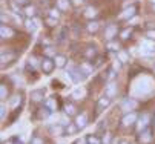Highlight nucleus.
I'll use <instances>...</instances> for the list:
<instances>
[{
  "mask_svg": "<svg viewBox=\"0 0 155 144\" xmlns=\"http://www.w3.org/2000/svg\"><path fill=\"white\" fill-rule=\"evenodd\" d=\"M152 88H153V81L149 77L143 75V77H140L135 81L134 86H132V95H138V97L141 95V97H144V95L150 94Z\"/></svg>",
  "mask_w": 155,
  "mask_h": 144,
  "instance_id": "nucleus-1",
  "label": "nucleus"
},
{
  "mask_svg": "<svg viewBox=\"0 0 155 144\" xmlns=\"http://www.w3.org/2000/svg\"><path fill=\"white\" fill-rule=\"evenodd\" d=\"M68 74H69V77L74 83H80L84 78V74L81 72L80 66H68Z\"/></svg>",
  "mask_w": 155,
  "mask_h": 144,
  "instance_id": "nucleus-2",
  "label": "nucleus"
},
{
  "mask_svg": "<svg viewBox=\"0 0 155 144\" xmlns=\"http://www.w3.org/2000/svg\"><path fill=\"white\" fill-rule=\"evenodd\" d=\"M40 66H41L43 74H51V72L55 69V61H54L52 58H49V57H43Z\"/></svg>",
  "mask_w": 155,
  "mask_h": 144,
  "instance_id": "nucleus-3",
  "label": "nucleus"
},
{
  "mask_svg": "<svg viewBox=\"0 0 155 144\" xmlns=\"http://www.w3.org/2000/svg\"><path fill=\"white\" fill-rule=\"evenodd\" d=\"M138 120V117H137V114L135 112H129V114H126L124 117H123V120H121V123H123V126L124 127H129V126H132L134 123Z\"/></svg>",
  "mask_w": 155,
  "mask_h": 144,
  "instance_id": "nucleus-4",
  "label": "nucleus"
},
{
  "mask_svg": "<svg viewBox=\"0 0 155 144\" xmlns=\"http://www.w3.org/2000/svg\"><path fill=\"white\" fill-rule=\"evenodd\" d=\"M137 107V101L134 98H124L123 103H121V109L124 112H129V110H134Z\"/></svg>",
  "mask_w": 155,
  "mask_h": 144,
  "instance_id": "nucleus-5",
  "label": "nucleus"
},
{
  "mask_svg": "<svg viewBox=\"0 0 155 144\" xmlns=\"http://www.w3.org/2000/svg\"><path fill=\"white\" fill-rule=\"evenodd\" d=\"M135 14H137V6L135 5H130L129 8L123 9V12L120 14V18L121 20H127V18H132Z\"/></svg>",
  "mask_w": 155,
  "mask_h": 144,
  "instance_id": "nucleus-6",
  "label": "nucleus"
},
{
  "mask_svg": "<svg viewBox=\"0 0 155 144\" xmlns=\"http://www.w3.org/2000/svg\"><path fill=\"white\" fill-rule=\"evenodd\" d=\"M115 34H117V25H107L104 28V37H106V40H109V42L115 37Z\"/></svg>",
  "mask_w": 155,
  "mask_h": 144,
  "instance_id": "nucleus-7",
  "label": "nucleus"
},
{
  "mask_svg": "<svg viewBox=\"0 0 155 144\" xmlns=\"http://www.w3.org/2000/svg\"><path fill=\"white\" fill-rule=\"evenodd\" d=\"M0 34H2V38L5 40V38L14 37V35H15V31H14L12 28L6 26V25H2V26H0Z\"/></svg>",
  "mask_w": 155,
  "mask_h": 144,
  "instance_id": "nucleus-8",
  "label": "nucleus"
},
{
  "mask_svg": "<svg viewBox=\"0 0 155 144\" xmlns=\"http://www.w3.org/2000/svg\"><path fill=\"white\" fill-rule=\"evenodd\" d=\"M109 104H110V98L109 97H101L100 100H98V103H97V112H101V110H104L106 107H109Z\"/></svg>",
  "mask_w": 155,
  "mask_h": 144,
  "instance_id": "nucleus-9",
  "label": "nucleus"
},
{
  "mask_svg": "<svg viewBox=\"0 0 155 144\" xmlns=\"http://www.w3.org/2000/svg\"><path fill=\"white\" fill-rule=\"evenodd\" d=\"M43 97H45V91H43V89H34V91H31V100L34 103L41 101Z\"/></svg>",
  "mask_w": 155,
  "mask_h": 144,
  "instance_id": "nucleus-10",
  "label": "nucleus"
},
{
  "mask_svg": "<svg viewBox=\"0 0 155 144\" xmlns=\"http://www.w3.org/2000/svg\"><path fill=\"white\" fill-rule=\"evenodd\" d=\"M104 95H106V97H109V98L115 97V95H117V85L110 81V83L106 86V89H104Z\"/></svg>",
  "mask_w": 155,
  "mask_h": 144,
  "instance_id": "nucleus-11",
  "label": "nucleus"
},
{
  "mask_svg": "<svg viewBox=\"0 0 155 144\" xmlns=\"http://www.w3.org/2000/svg\"><path fill=\"white\" fill-rule=\"evenodd\" d=\"M150 139H152V133H150L149 129H144V130L140 132V142L141 144H147Z\"/></svg>",
  "mask_w": 155,
  "mask_h": 144,
  "instance_id": "nucleus-12",
  "label": "nucleus"
},
{
  "mask_svg": "<svg viewBox=\"0 0 155 144\" xmlns=\"http://www.w3.org/2000/svg\"><path fill=\"white\" fill-rule=\"evenodd\" d=\"M75 124L78 126V129L86 127V124H87V115H86V114H80V115L77 117V120H75Z\"/></svg>",
  "mask_w": 155,
  "mask_h": 144,
  "instance_id": "nucleus-13",
  "label": "nucleus"
},
{
  "mask_svg": "<svg viewBox=\"0 0 155 144\" xmlns=\"http://www.w3.org/2000/svg\"><path fill=\"white\" fill-rule=\"evenodd\" d=\"M149 115L147 114H143L141 115V118H140V121H138V132H141V130H144L146 129V126L149 124Z\"/></svg>",
  "mask_w": 155,
  "mask_h": 144,
  "instance_id": "nucleus-14",
  "label": "nucleus"
},
{
  "mask_svg": "<svg viewBox=\"0 0 155 144\" xmlns=\"http://www.w3.org/2000/svg\"><path fill=\"white\" fill-rule=\"evenodd\" d=\"M83 55H84L87 60H92V58L97 55V49H95V46H87V48L83 51Z\"/></svg>",
  "mask_w": 155,
  "mask_h": 144,
  "instance_id": "nucleus-15",
  "label": "nucleus"
},
{
  "mask_svg": "<svg viewBox=\"0 0 155 144\" xmlns=\"http://www.w3.org/2000/svg\"><path fill=\"white\" fill-rule=\"evenodd\" d=\"M97 9L94 8V6H87L86 9H84V17L86 18H95L97 17Z\"/></svg>",
  "mask_w": 155,
  "mask_h": 144,
  "instance_id": "nucleus-16",
  "label": "nucleus"
},
{
  "mask_svg": "<svg viewBox=\"0 0 155 144\" xmlns=\"http://www.w3.org/2000/svg\"><path fill=\"white\" fill-rule=\"evenodd\" d=\"M54 61H55V66L57 68H64L66 66V57L64 55H55L54 57Z\"/></svg>",
  "mask_w": 155,
  "mask_h": 144,
  "instance_id": "nucleus-17",
  "label": "nucleus"
},
{
  "mask_svg": "<svg viewBox=\"0 0 155 144\" xmlns=\"http://www.w3.org/2000/svg\"><path fill=\"white\" fill-rule=\"evenodd\" d=\"M98 28H100V25H98V22H89L86 25V29H87V32H91V34H94V32H97L98 31Z\"/></svg>",
  "mask_w": 155,
  "mask_h": 144,
  "instance_id": "nucleus-18",
  "label": "nucleus"
},
{
  "mask_svg": "<svg viewBox=\"0 0 155 144\" xmlns=\"http://www.w3.org/2000/svg\"><path fill=\"white\" fill-rule=\"evenodd\" d=\"M83 95H84V89H83V88H77V89L72 91L71 98H74V100H80V98H83Z\"/></svg>",
  "mask_w": 155,
  "mask_h": 144,
  "instance_id": "nucleus-19",
  "label": "nucleus"
},
{
  "mask_svg": "<svg viewBox=\"0 0 155 144\" xmlns=\"http://www.w3.org/2000/svg\"><path fill=\"white\" fill-rule=\"evenodd\" d=\"M45 106H46L48 109H51V110L54 112V110H57V106H58V104H57L55 98H48V100L45 101Z\"/></svg>",
  "mask_w": 155,
  "mask_h": 144,
  "instance_id": "nucleus-20",
  "label": "nucleus"
},
{
  "mask_svg": "<svg viewBox=\"0 0 155 144\" xmlns=\"http://www.w3.org/2000/svg\"><path fill=\"white\" fill-rule=\"evenodd\" d=\"M35 23H37L35 20H32V18H29V17L25 20V26H26V29H28V31H31V32H32V31H35V28H37V25H35Z\"/></svg>",
  "mask_w": 155,
  "mask_h": 144,
  "instance_id": "nucleus-21",
  "label": "nucleus"
},
{
  "mask_svg": "<svg viewBox=\"0 0 155 144\" xmlns=\"http://www.w3.org/2000/svg\"><path fill=\"white\" fill-rule=\"evenodd\" d=\"M80 69H81V72H83L84 75H87V74L92 72L94 66H92V63H91V65H89V63H81V65H80Z\"/></svg>",
  "mask_w": 155,
  "mask_h": 144,
  "instance_id": "nucleus-22",
  "label": "nucleus"
},
{
  "mask_svg": "<svg viewBox=\"0 0 155 144\" xmlns=\"http://www.w3.org/2000/svg\"><path fill=\"white\" fill-rule=\"evenodd\" d=\"M51 109H48V107H43V109H38V114H37V117L40 118V120H43V118H48L49 115H51Z\"/></svg>",
  "mask_w": 155,
  "mask_h": 144,
  "instance_id": "nucleus-23",
  "label": "nucleus"
},
{
  "mask_svg": "<svg viewBox=\"0 0 155 144\" xmlns=\"http://www.w3.org/2000/svg\"><path fill=\"white\" fill-rule=\"evenodd\" d=\"M51 135H61L63 133V124H57V126H51L49 127Z\"/></svg>",
  "mask_w": 155,
  "mask_h": 144,
  "instance_id": "nucleus-24",
  "label": "nucleus"
},
{
  "mask_svg": "<svg viewBox=\"0 0 155 144\" xmlns=\"http://www.w3.org/2000/svg\"><path fill=\"white\" fill-rule=\"evenodd\" d=\"M130 35H132V28H126V29H123L120 32V38L121 40H127Z\"/></svg>",
  "mask_w": 155,
  "mask_h": 144,
  "instance_id": "nucleus-25",
  "label": "nucleus"
},
{
  "mask_svg": "<svg viewBox=\"0 0 155 144\" xmlns=\"http://www.w3.org/2000/svg\"><path fill=\"white\" fill-rule=\"evenodd\" d=\"M57 6L63 11H66L69 8V0H57Z\"/></svg>",
  "mask_w": 155,
  "mask_h": 144,
  "instance_id": "nucleus-26",
  "label": "nucleus"
},
{
  "mask_svg": "<svg viewBox=\"0 0 155 144\" xmlns=\"http://www.w3.org/2000/svg\"><path fill=\"white\" fill-rule=\"evenodd\" d=\"M117 57H118V60L121 61V63H127V61H129V55L126 52H123V51H118L117 52Z\"/></svg>",
  "mask_w": 155,
  "mask_h": 144,
  "instance_id": "nucleus-27",
  "label": "nucleus"
},
{
  "mask_svg": "<svg viewBox=\"0 0 155 144\" xmlns=\"http://www.w3.org/2000/svg\"><path fill=\"white\" fill-rule=\"evenodd\" d=\"M64 112H66V115H75V114H77V109H75L72 104H66Z\"/></svg>",
  "mask_w": 155,
  "mask_h": 144,
  "instance_id": "nucleus-28",
  "label": "nucleus"
},
{
  "mask_svg": "<svg viewBox=\"0 0 155 144\" xmlns=\"http://www.w3.org/2000/svg\"><path fill=\"white\" fill-rule=\"evenodd\" d=\"M77 129H78V126L77 124H68V127H66V133H69V135H74L75 132H77Z\"/></svg>",
  "mask_w": 155,
  "mask_h": 144,
  "instance_id": "nucleus-29",
  "label": "nucleus"
},
{
  "mask_svg": "<svg viewBox=\"0 0 155 144\" xmlns=\"http://www.w3.org/2000/svg\"><path fill=\"white\" fill-rule=\"evenodd\" d=\"M25 14L31 18V17H34V14H35V8L34 6H26L25 8Z\"/></svg>",
  "mask_w": 155,
  "mask_h": 144,
  "instance_id": "nucleus-30",
  "label": "nucleus"
},
{
  "mask_svg": "<svg viewBox=\"0 0 155 144\" xmlns=\"http://www.w3.org/2000/svg\"><path fill=\"white\" fill-rule=\"evenodd\" d=\"M49 17H52V18H57V20H58V17H60V11H58L57 8L49 9Z\"/></svg>",
  "mask_w": 155,
  "mask_h": 144,
  "instance_id": "nucleus-31",
  "label": "nucleus"
},
{
  "mask_svg": "<svg viewBox=\"0 0 155 144\" xmlns=\"http://www.w3.org/2000/svg\"><path fill=\"white\" fill-rule=\"evenodd\" d=\"M15 55L14 54H6L5 55V52H2V63L5 65V63H8V60H11V58H14Z\"/></svg>",
  "mask_w": 155,
  "mask_h": 144,
  "instance_id": "nucleus-32",
  "label": "nucleus"
},
{
  "mask_svg": "<svg viewBox=\"0 0 155 144\" xmlns=\"http://www.w3.org/2000/svg\"><path fill=\"white\" fill-rule=\"evenodd\" d=\"M0 97H2V100H5V98L8 97V89H6V86H5V85L0 86Z\"/></svg>",
  "mask_w": 155,
  "mask_h": 144,
  "instance_id": "nucleus-33",
  "label": "nucleus"
},
{
  "mask_svg": "<svg viewBox=\"0 0 155 144\" xmlns=\"http://www.w3.org/2000/svg\"><path fill=\"white\" fill-rule=\"evenodd\" d=\"M20 101H21V97H20V95H15V97L12 98V101H11V106H12V107H17V106L20 104Z\"/></svg>",
  "mask_w": 155,
  "mask_h": 144,
  "instance_id": "nucleus-34",
  "label": "nucleus"
},
{
  "mask_svg": "<svg viewBox=\"0 0 155 144\" xmlns=\"http://www.w3.org/2000/svg\"><path fill=\"white\" fill-rule=\"evenodd\" d=\"M87 142H89V144H100V139L97 136L91 135V136H87Z\"/></svg>",
  "mask_w": 155,
  "mask_h": 144,
  "instance_id": "nucleus-35",
  "label": "nucleus"
},
{
  "mask_svg": "<svg viewBox=\"0 0 155 144\" xmlns=\"http://www.w3.org/2000/svg\"><path fill=\"white\" fill-rule=\"evenodd\" d=\"M107 49H109V51H117V52H118V45H117V43H112V42H109V43H107Z\"/></svg>",
  "mask_w": 155,
  "mask_h": 144,
  "instance_id": "nucleus-36",
  "label": "nucleus"
},
{
  "mask_svg": "<svg viewBox=\"0 0 155 144\" xmlns=\"http://www.w3.org/2000/svg\"><path fill=\"white\" fill-rule=\"evenodd\" d=\"M45 54H46V57H51V55H52V57H55V55H57V54H55V51H52V48H49V46H48V48H45Z\"/></svg>",
  "mask_w": 155,
  "mask_h": 144,
  "instance_id": "nucleus-37",
  "label": "nucleus"
},
{
  "mask_svg": "<svg viewBox=\"0 0 155 144\" xmlns=\"http://www.w3.org/2000/svg\"><path fill=\"white\" fill-rule=\"evenodd\" d=\"M46 23H48V26H55V25H57V18L48 17V18H46Z\"/></svg>",
  "mask_w": 155,
  "mask_h": 144,
  "instance_id": "nucleus-38",
  "label": "nucleus"
},
{
  "mask_svg": "<svg viewBox=\"0 0 155 144\" xmlns=\"http://www.w3.org/2000/svg\"><path fill=\"white\" fill-rule=\"evenodd\" d=\"M112 68L115 69V71H120V68H121V61L117 58V60H114V63H112Z\"/></svg>",
  "mask_w": 155,
  "mask_h": 144,
  "instance_id": "nucleus-39",
  "label": "nucleus"
},
{
  "mask_svg": "<svg viewBox=\"0 0 155 144\" xmlns=\"http://www.w3.org/2000/svg\"><path fill=\"white\" fill-rule=\"evenodd\" d=\"M31 144H43V139H40V138L34 136V138L31 139Z\"/></svg>",
  "mask_w": 155,
  "mask_h": 144,
  "instance_id": "nucleus-40",
  "label": "nucleus"
},
{
  "mask_svg": "<svg viewBox=\"0 0 155 144\" xmlns=\"http://www.w3.org/2000/svg\"><path fill=\"white\" fill-rule=\"evenodd\" d=\"M147 38H150V40H155V31H147Z\"/></svg>",
  "mask_w": 155,
  "mask_h": 144,
  "instance_id": "nucleus-41",
  "label": "nucleus"
},
{
  "mask_svg": "<svg viewBox=\"0 0 155 144\" xmlns=\"http://www.w3.org/2000/svg\"><path fill=\"white\" fill-rule=\"evenodd\" d=\"M75 144H87V138H80L75 141Z\"/></svg>",
  "mask_w": 155,
  "mask_h": 144,
  "instance_id": "nucleus-42",
  "label": "nucleus"
},
{
  "mask_svg": "<svg viewBox=\"0 0 155 144\" xmlns=\"http://www.w3.org/2000/svg\"><path fill=\"white\" fill-rule=\"evenodd\" d=\"M5 114H6V107H5V104H2V112H0V117H2V120L5 118Z\"/></svg>",
  "mask_w": 155,
  "mask_h": 144,
  "instance_id": "nucleus-43",
  "label": "nucleus"
},
{
  "mask_svg": "<svg viewBox=\"0 0 155 144\" xmlns=\"http://www.w3.org/2000/svg\"><path fill=\"white\" fill-rule=\"evenodd\" d=\"M15 3H17V5H26L28 0H15Z\"/></svg>",
  "mask_w": 155,
  "mask_h": 144,
  "instance_id": "nucleus-44",
  "label": "nucleus"
},
{
  "mask_svg": "<svg viewBox=\"0 0 155 144\" xmlns=\"http://www.w3.org/2000/svg\"><path fill=\"white\" fill-rule=\"evenodd\" d=\"M101 61H103V58H101V57H98V58H97V61L94 63V66H100V65H101Z\"/></svg>",
  "mask_w": 155,
  "mask_h": 144,
  "instance_id": "nucleus-45",
  "label": "nucleus"
},
{
  "mask_svg": "<svg viewBox=\"0 0 155 144\" xmlns=\"http://www.w3.org/2000/svg\"><path fill=\"white\" fill-rule=\"evenodd\" d=\"M83 2H84V0H72V3H74L75 6H78V5H81Z\"/></svg>",
  "mask_w": 155,
  "mask_h": 144,
  "instance_id": "nucleus-46",
  "label": "nucleus"
},
{
  "mask_svg": "<svg viewBox=\"0 0 155 144\" xmlns=\"http://www.w3.org/2000/svg\"><path fill=\"white\" fill-rule=\"evenodd\" d=\"M109 141H110V136H109V135H106V136L103 138V142H104V144H109Z\"/></svg>",
  "mask_w": 155,
  "mask_h": 144,
  "instance_id": "nucleus-47",
  "label": "nucleus"
},
{
  "mask_svg": "<svg viewBox=\"0 0 155 144\" xmlns=\"http://www.w3.org/2000/svg\"><path fill=\"white\" fill-rule=\"evenodd\" d=\"M3 144H14V141H12V139H8V141H6V142H3Z\"/></svg>",
  "mask_w": 155,
  "mask_h": 144,
  "instance_id": "nucleus-48",
  "label": "nucleus"
},
{
  "mask_svg": "<svg viewBox=\"0 0 155 144\" xmlns=\"http://www.w3.org/2000/svg\"><path fill=\"white\" fill-rule=\"evenodd\" d=\"M120 144H129V142H126V141H121V142H120Z\"/></svg>",
  "mask_w": 155,
  "mask_h": 144,
  "instance_id": "nucleus-49",
  "label": "nucleus"
},
{
  "mask_svg": "<svg viewBox=\"0 0 155 144\" xmlns=\"http://www.w3.org/2000/svg\"><path fill=\"white\" fill-rule=\"evenodd\" d=\"M153 11H155V5H153Z\"/></svg>",
  "mask_w": 155,
  "mask_h": 144,
  "instance_id": "nucleus-50",
  "label": "nucleus"
},
{
  "mask_svg": "<svg viewBox=\"0 0 155 144\" xmlns=\"http://www.w3.org/2000/svg\"><path fill=\"white\" fill-rule=\"evenodd\" d=\"M152 2H155V0H152Z\"/></svg>",
  "mask_w": 155,
  "mask_h": 144,
  "instance_id": "nucleus-51",
  "label": "nucleus"
}]
</instances>
